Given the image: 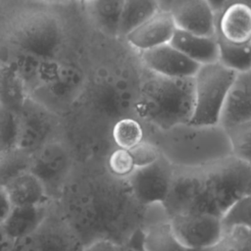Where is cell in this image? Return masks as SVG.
Here are the masks:
<instances>
[{"mask_svg": "<svg viewBox=\"0 0 251 251\" xmlns=\"http://www.w3.org/2000/svg\"><path fill=\"white\" fill-rule=\"evenodd\" d=\"M249 191L251 165L233 156L201 168L175 171L162 204L169 218L184 213H206L223 218Z\"/></svg>", "mask_w": 251, "mask_h": 251, "instance_id": "obj_1", "label": "cell"}, {"mask_svg": "<svg viewBox=\"0 0 251 251\" xmlns=\"http://www.w3.org/2000/svg\"><path fill=\"white\" fill-rule=\"evenodd\" d=\"M135 107L142 119L158 127L188 125L194 111L193 76L172 77L148 71Z\"/></svg>", "mask_w": 251, "mask_h": 251, "instance_id": "obj_2", "label": "cell"}, {"mask_svg": "<svg viewBox=\"0 0 251 251\" xmlns=\"http://www.w3.org/2000/svg\"><path fill=\"white\" fill-rule=\"evenodd\" d=\"M236 73L219 61L200 65L194 78V111L188 125L210 126L220 122L222 109Z\"/></svg>", "mask_w": 251, "mask_h": 251, "instance_id": "obj_3", "label": "cell"}, {"mask_svg": "<svg viewBox=\"0 0 251 251\" xmlns=\"http://www.w3.org/2000/svg\"><path fill=\"white\" fill-rule=\"evenodd\" d=\"M175 236L184 249H210L221 238L222 218L206 213H184L169 218Z\"/></svg>", "mask_w": 251, "mask_h": 251, "instance_id": "obj_4", "label": "cell"}, {"mask_svg": "<svg viewBox=\"0 0 251 251\" xmlns=\"http://www.w3.org/2000/svg\"><path fill=\"white\" fill-rule=\"evenodd\" d=\"M174 168L162 156L151 164L136 167L127 176L134 197L142 204L163 203L174 176Z\"/></svg>", "mask_w": 251, "mask_h": 251, "instance_id": "obj_5", "label": "cell"}, {"mask_svg": "<svg viewBox=\"0 0 251 251\" xmlns=\"http://www.w3.org/2000/svg\"><path fill=\"white\" fill-rule=\"evenodd\" d=\"M53 121L49 112L29 96L19 111L18 149L28 154L51 139Z\"/></svg>", "mask_w": 251, "mask_h": 251, "instance_id": "obj_6", "label": "cell"}, {"mask_svg": "<svg viewBox=\"0 0 251 251\" xmlns=\"http://www.w3.org/2000/svg\"><path fill=\"white\" fill-rule=\"evenodd\" d=\"M70 166L71 158L66 146L52 138L30 155L29 170L43 182L47 192L62 183Z\"/></svg>", "mask_w": 251, "mask_h": 251, "instance_id": "obj_7", "label": "cell"}, {"mask_svg": "<svg viewBox=\"0 0 251 251\" xmlns=\"http://www.w3.org/2000/svg\"><path fill=\"white\" fill-rule=\"evenodd\" d=\"M167 10L177 29L200 35H216L217 14L206 0H171Z\"/></svg>", "mask_w": 251, "mask_h": 251, "instance_id": "obj_8", "label": "cell"}, {"mask_svg": "<svg viewBox=\"0 0 251 251\" xmlns=\"http://www.w3.org/2000/svg\"><path fill=\"white\" fill-rule=\"evenodd\" d=\"M140 57L148 71L172 77L194 76L200 67L171 43L141 51Z\"/></svg>", "mask_w": 251, "mask_h": 251, "instance_id": "obj_9", "label": "cell"}, {"mask_svg": "<svg viewBox=\"0 0 251 251\" xmlns=\"http://www.w3.org/2000/svg\"><path fill=\"white\" fill-rule=\"evenodd\" d=\"M176 28L169 11L160 9L126 33L124 38L131 47L141 52L170 43Z\"/></svg>", "mask_w": 251, "mask_h": 251, "instance_id": "obj_10", "label": "cell"}, {"mask_svg": "<svg viewBox=\"0 0 251 251\" xmlns=\"http://www.w3.org/2000/svg\"><path fill=\"white\" fill-rule=\"evenodd\" d=\"M251 119V70L236 73L226 94L220 122L224 128Z\"/></svg>", "mask_w": 251, "mask_h": 251, "instance_id": "obj_11", "label": "cell"}, {"mask_svg": "<svg viewBox=\"0 0 251 251\" xmlns=\"http://www.w3.org/2000/svg\"><path fill=\"white\" fill-rule=\"evenodd\" d=\"M216 26V34L228 42H251V6L240 2L227 4L217 14Z\"/></svg>", "mask_w": 251, "mask_h": 251, "instance_id": "obj_12", "label": "cell"}, {"mask_svg": "<svg viewBox=\"0 0 251 251\" xmlns=\"http://www.w3.org/2000/svg\"><path fill=\"white\" fill-rule=\"evenodd\" d=\"M46 217V204L13 206L7 219L0 226L4 235L11 240H22L39 229Z\"/></svg>", "mask_w": 251, "mask_h": 251, "instance_id": "obj_13", "label": "cell"}, {"mask_svg": "<svg viewBox=\"0 0 251 251\" xmlns=\"http://www.w3.org/2000/svg\"><path fill=\"white\" fill-rule=\"evenodd\" d=\"M170 43L199 65L219 61L217 35H200L176 28Z\"/></svg>", "mask_w": 251, "mask_h": 251, "instance_id": "obj_14", "label": "cell"}, {"mask_svg": "<svg viewBox=\"0 0 251 251\" xmlns=\"http://www.w3.org/2000/svg\"><path fill=\"white\" fill-rule=\"evenodd\" d=\"M5 187L13 206L41 205L48 200L43 182L30 170L13 176L5 183Z\"/></svg>", "mask_w": 251, "mask_h": 251, "instance_id": "obj_15", "label": "cell"}, {"mask_svg": "<svg viewBox=\"0 0 251 251\" xmlns=\"http://www.w3.org/2000/svg\"><path fill=\"white\" fill-rule=\"evenodd\" d=\"M88 20L103 33L119 36L125 0H81Z\"/></svg>", "mask_w": 251, "mask_h": 251, "instance_id": "obj_16", "label": "cell"}, {"mask_svg": "<svg viewBox=\"0 0 251 251\" xmlns=\"http://www.w3.org/2000/svg\"><path fill=\"white\" fill-rule=\"evenodd\" d=\"M27 97L25 86L15 68L10 63L0 65V101L19 112Z\"/></svg>", "mask_w": 251, "mask_h": 251, "instance_id": "obj_17", "label": "cell"}, {"mask_svg": "<svg viewBox=\"0 0 251 251\" xmlns=\"http://www.w3.org/2000/svg\"><path fill=\"white\" fill-rule=\"evenodd\" d=\"M161 8L158 0H125L119 26V36L125 37L135 26Z\"/></svg>", "mask_w": 251, "mask_h": 251, "instance_id": "obj_18", "label": "cell"}, {"mask_svg": "<svg viewBox=\"0 0 251 251\" xmlns=\"http://www.w3.org/2000/svg\"><path fill=\"white\" fill-rule=\"evenodd\" d=\"M217 35V34H216ZM219 44V62L225 67L241 73L251 70V42L235 44L217 35Z\"/></svg>", "mask_w": 251, "mask_h": 251, "instance_id": "obj_19", "label": "cell"}, {"mask_svg": "<svg viewBox=\"0 0 251 251\" xmlns=\"http://www.w3.org/2000/svg\"><path fill=\"white\" fill-rule=\"evenodd\" d=\"M19 112L0 101V155L18 147Z\"/></svg>", "mask_w": 251, "mask_h": 251, "instance_id": "obj_20", "label": "cell"}, {"mask_svg": "<svg viewBox=\"0 0 251 251\" xmlns=\"http://www.w3.org/2000/svg\"><path fill=\"white\" fill-rule=\"evenodd\" d=\"M146 250H178L184 249L177 241L171 223L152 226L144 234L143 241Z\"/></svg>", "mask_w": 251, "mask_h": 251, "instance_id": "obj_21", "label": "cell"}, {"mask_svg": "<svg viewBox=\"0 0 251 251\" xmlns=\"http://www.w3.org/2000/svg\"><path fill=\"white\" fill-rule=\"evenodd\" d=\"M112 135L118 147L130 150L143 140L144 132L137 120L124 118L115 124Z\"/></svg>", "mask_w": 251, "mask_h": 251, "instance_id": "obj_22", "label": "cell"}, {"mask_svg": "<svg viewBox=\"0 0 251 251\" xmlns=\"http://www.w3.org/2000/svg\"><path fill=\"white\" fill-rule=\"evenodd\" d=\"M211 250H251V227L233 225L224 229L220 240Z\"/></svg>", "mask_w": 251, "mask_h": 251, "instance_id": "obj_23", "label": "cell"}, {"mask_svg": "<svg viewBox=\"0 0 251 251\" xmlns=\"http://www.w3.org/2000/svg\"><path fill=\"white\" fill-rule=\"evenodd\" d=\"M225 129L233 155L251 165V119Z\"/></svg>", "mask_w": 251, "mask_h": 251, "instance_id": "obj_24", "label": "cell"}, {"mask_svg": "<svg viewBox=\"0 0 251 251\" xmlns=\"http://www.w3.org/2000/svg\"><path fill=\"white\" fill-rule=\"evenodd\" d=\"M224 229L233 225L251 227V191L236 201L222 218Z\"/></svg>", "mask_w": 251, "mask_h": 251, "instance_id": "obj_25", "label": "cell"}, {"mask_svg": "<svg viewBox=\"0 0 251 251\" xmlns=\"http://www.w3.org/2000/svg\"><path fill=\"white\" fill-rule=\"evenodd\" d=\"M110 171L118 176H128L135 169L130 150L120 148L113 151L108 160Z\"/></svg>", "mask_w": 251, "mask_h": 251, "instance_id": "obj_26", "label": "cell"}, {"mask_svg": "<svg viewBox=\"0 0 251 251\" xmlns=\"http://www.w3.org/2000/svg\"><path fill=\"white\" fill-rule=\"evenodd\" d=\"M130 152L134 160L135 168L151 164L161 156L158 149L154 145L144 142L143 140L135 147L130 149Z\"/></svg>", "mask_w": 251, "mask_h": 251, "instance_id": "obj_27", "label": "cell"}, {"mask_svg": "<svg viewBox=\"0 0 251 251\" xmlns=\"http://www.w3.org/2000/svg\"><path fill=\"white\" fill-rule=\"evenodd\" d=\"M13 208L5 185L0 183V226L3 225Z\"/></svg>", "mask_w": 251, "mask_h": 251, "instance_id": "obj_28", "label": "cell"}, {"mask_svg": "<svg viewBox=\"0 0 251 251\" xmlns=\"http://www.w3.org/2000/svg\"><path fill=\"white\" fill-rule=\"evenodd\" d=\"M208 4L211 6L213 11L216 14H219L229 2L230 0H206Z\"/></svg>", "mask_w": 251, "mask_h": 251, "instance_id": "obj_29", "label": "cell"}, {"mask_svg": "<svg viewBox=\"0 0 251 251\" xmlns=\"http://www.w3.org/2000/svg\"><path fill=\"white\" fill-rule=\"evenodd\" d=\"M119 247H116L112 242L103 240V241H97L95 243H93L92 246L87 247V249H98V250H105V249H116Z\"/></svg>", "mask_w": 251, "mask_h": 251, "instance_id": "obj_30", "label": "cell"}, {"mask_svg": "<svg viewBox=\"0 0 251 251\" xmlns=\"http://www.w3.org/2000/svg\"><path fill=\"white\" fill-rule=\"evenodd\" d=\"M158 1H159V4L162 9H167L169 3L171 2V0H158Z\"/></svg>", "mask_w": 251, "mask_h": 251, "instance_id": "obj_31", "label": "cell"}, {"mask_svg": "<svg viewBox=\"0 0 251 251\" xmlns=\"http://www.w3.org/2000/svg\"><path fill=\"white\" fill-rule=\"evenodd\" d=\"M39 2H45V3H60V2H65L67 0H35Z\"/></svg>", "mask_w": 251, "mask_h": 251, "instance_id": "obj_32", "label": "cell"}, {"mask_svg": "<svg viewBox=\"0 0 251 251\" xmlns=\"http://www.w3.org/2000/svg\"><path fill=\"white\" fill-rule=\"evenodd\" d=\"M232 2H240V3H244V4H247V5L251 6V0H230L229 3H232Z\"/></svg>", "mask_w": 251, "mask_h": 251, "instance_id": "obj_33", "label": "cell"}]
</instances>
